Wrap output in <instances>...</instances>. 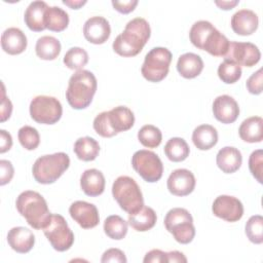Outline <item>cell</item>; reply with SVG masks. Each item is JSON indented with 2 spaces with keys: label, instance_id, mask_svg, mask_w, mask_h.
<instances>
[{
  "label": "cell",
  "instance_id": "1",
  "mask_svg": "<svg viewBox=\"0 0 263 263\" xmlns=\"http://www.w3.org/2000/svg\"><path fill=\"white\" fill-rule=\"evenodd\" d=\"M151 35L149 23L143 17H135L129 21L123 32L113 41V50L124 58L139 54Z\"/></svg>",
  "mask_w": 263,
  "mask_h": 263
},
{
  "label": "cell",
  "instance_id": "2",
  "mask_svg": "<svg viewBox=\"0 0 263 263\" xmlns=\"http://www.w3.org/2000/svg\"><path fill=\"white\" fill-rule=\"evenodd\" d=\"M191 43L198 49L208 51L213 57H225L230 41L210 22H195L189 32Z\"/></svg>",
  "mask_w": 263,
  "mask_h": 263
},
{
  "label": "cell",
  "instance_id": "3",
  "mask_svg": "<svg viewBox=\"0 0 263 263\" xmlns=\"http://www.w3.org/2000/svg\"><path fill=\"white\" fill-rule=\"evenodd\" d=\"M97 78L88 70H78L69 79L66 99L76 110L87 108L97 91Z\"/></svg>",
  "mask_w": 263,
  "mask_h": 263
},
{
  "label": "cell",
  "instance_id": "4",
  "mask_svg": "<svg viewBox=\"0 0 263 263\" xmlns=\"http://www.w3.org/2000/svg\"><path fill=\"white\" fill-rule=\"evenodd\" d=\"M15 206L27 223L37 230L43 229L51 216L46 200L36 191L27 190L22 192L16 197Z\"/></svg>",
  "mask_w": 263,
  "mask_h": 263
},
{
  "label": "cell",
  "instance_id": "5",
  "mask_svg": "<svg viewBox=\"0 0 263 263\" xmlns=\"http://www.w3.org/2000/svg\"><path fill=\"white\" fill-rule=\"evenodd\" d=\"M70 158L64 152L43 155L38 157L32 167V174L40 184L54 183L69 167Z\"/></svg>",
  "mask_w": 263,
  "mask_h": 263
},
{
  "label": "cell",
  "instance_id": "6",
  "mask_svg": "<svg viewBox=\"0 0 263 263\" xmlns=\"http://www.w3.org/2000/svg\"><path fill=\"white\" fill-rule=\"evenodd\" d=\"M112 195L119 206L128 214L138 212L144 205L140 186L128 176H120L113 182Z\"/></svg>",
  "mask_w": 263,
  "mask_h": 263
},
{
  "label": "cell",
  "instance_id": "7",
  "mask_svg": "<svg viewBox=\"0 0 263 263\" xmlns=\"http://www.w3.org/2000/svg\"><path fill=\"white\" fill-rule=\"evenodd\" d=\"M164 226L173 234L176 241L187 245L195 236V227L191 214L183 208L170 210L164 217Z\"/></svg>",
  "mask_w": 263,
  "mask_h": 263
},
{
  "label": "cell",
  "instance_id": "8",
  "mask_svg": "<svg viewBox=\"0 0 263 263\" xmlns=\"http://www.w3.org/2000/svg\"><path fill=\"white\" fill-rule=\"evenodd\" d=\"M173 54L165 47H154L146 55L141 68L143 77L150 82L163 80L170 70Z\"/></svg>",
  "mask_w": 263,
  "mask_h": 263
},
{
  "label": "cell",
  "instance_id": "9",
  "mask_svg": "<svg viewBox=\"0 0 263 263\" xmlns=\"http://www.w3.org/2000/svg\"><path fill=\"white\" fill-rule=\"evenodd\" d=\"M42 230L51 247L58 252L68 251L74 242V233L62 215L51 214Z\"/></svg>",
  "mask_w": 263,
  "mask_h": 263
},
{
  "label": "cell",
  "instance_id": "10",
  "mask_svg": "<svg viewBox=\"0 0 263 263\" xmlns=\"http://www.w3.org/2000/svg\"><path fill=\"white\" fill-rule=\"evenodd\" d=\"M63 114L61 102L49 96H37L30 103V115L40 124H54Z\"/></svg>",
  "mask_w": 263,
  "mask_h": 263
},
{
  "label": "cell",
  "instance_id": "11",
  "mask_svg": "<svg viewBox=\"0 0 263 263\" xmlns=\"http://www.w3.org/2000/svg\"><path fill=\"white\" fill-rule=\"evenodd\" d=\"M133 168L149 183L160 180L163 173V164L158 155L149 150H139L132 157Z\"/></svg>",
  "mask_w": 263,
  "mask_h": 263
},
{
  "label": "cell",
  "instance_id": "12",
  "mask_svg": "<svg viewBox=\"0 0 263 263\" xmlns=\"http://www.w3.org/2000/svg\"><path fill=\"white\" fill-rule=\"evenodd\" d=\"M261 58L259 48L251 42H236L231 41L228 51L224 57L225 60H229L238 66L253 67Z\"/></svg>",
  "mask_w": 263,
  "mask_h": 263
},
{
  "label": "cell",
  "instance_id": "13",
  "mask_svg": "<svg viewBox=\"0 0 263 263\" xmlns=\"http://www.w3.org/2000/svg\"><path fill=\"white\" fill-rule=\"evenodd\" d=\"M213 214L227 222H236L243 215V205L241 201L230 195H220L216 197L212 205Z\"/></svg>",
  "mask_w": 263,
  "mask_h": 263
},
{
  "label": "cell",
  "instance_id": "14",
  "mask_svg": "<svg viewBox=\"0 0 263 263\" xmlns=\"http://www.w3.org/2000/svg\"><path fill=\"white\" fill-rule=\"evenodd\" d=\"M69 213L71 218L83 229L93 228L100 222L97 206L83 200L74 201L69 208Z\"/></svg>",
  "mask_w": 263,
  "mask_h": 263
},
{
  "label": "cell",
  "instance_id": "15",
  "mask_svg": "<svg viewBox=\"0 0 263 263\" xmlns=\"http://www.w3.org/2000/svg\"><path fill=\"white\" fill-rule=\"evenodd\" d=\"M195 183V177L189 170L178 168L170 175L166 185L173 195L186 196L194 190Z\"/></svg>",
  "mask_w": 263,
  "mask_h": 263
},
{
  "label": "cell",
  "instance_id": "16",
  "mask_svg": "<svg viewBox=\"0 0 263 263\" xmlns=\"http://www.w3.org/2000/svg\"><path fill=\"white\" fill-rule=\"evenodd\" d=\"M111 34L109 22L103 16H91L83 26V35L85 39L92 44L105 43Z\"/></svg>",
  "mask_w": 263,
  "mask_h": 263
},
{
  "label": "cell",
  "instance_id": "17",
  "mask_svg": "<svg viewBox=\"0 0 263 263\" xmlns=\"http://www.w3.org/2000/svg\"><path fill=\"white\" fill-rule=\"evenodd\" d=\"M213 113L218 121L229 124L237 119L239 115V107L232 97L222 95L214 100Z\"/></svg>",
  "mask_w": 263,
  "mask_h": 263
},
{
  "label": "cell",
  "instance_id": "18",
  "mask_svg": "<svg viewBox=\"0 0 263 263\" xmlns=\"http://www.w3.org/2000/svg\"><path fill=\"white\" fill-rule=\"evenodd\" d=\"M230 24L234 33L240 36H249L258 29L259 18L253 10L240 9L232 15Z\"/></svg>",
  "mask_w": 263,
  "mask_h": 263
},
{
  "label": "cell",
  "instance_id": "19",
  "mask_svg": "<svg viewBox=\"0 0 263 263\" xmlns=\"http://www.w3.org/2000/svg\"><path fill=\"white\" fill-rule=\"evenodd\" d=\"M7 242L9 247L16 253L26 254L34 247L35 236L30 229L23 226H17L8 231Z\"/></svg>",
  "mask_w": 263,
  "mask_h": 263
},
{
  "label": "cell",
  "instance_id": "20",
  "mask_svg": "<svg viewBox=\"0 0 263 263\" xmlns=\"http://www.w3.org/2000/svg\"><path fill=\"white\" fill-rule=\"evenodd\" d=\"M1 46L8 54H20L27 48V37L21 29L8 28L1 35Z\"/></svg>",
  "mask_w": 263,
  "mask_h": 263
},
{
  "label": "cell",
  "instance_id": "21",
  "mask_svg": "<svg viewBox=\"0 0 263 263\" xmlns=\"http://www.w3.org/2000/svg\"><path fill=\"white\" fill-rule=\"evenodd\" d=\"M80 187L87 196H99L105 190V177L97 168H89L82 173L80 177Z\"/></svg>",
  "mask_w": 263,
  "mask_h": 263
},
{
  "label": "cell",
  "instance_id": "22",
  "mask_svg": "<svg viewBox=\"0 0 263 263\" xmlns=\"http://www.w3.org/2000/svg\"><path fill=\"white\" fill-rule=\"evenodd\" d=\"M107 112L109 124L116 135L133 127L135 123V115L129 108L125 106H117Z\"/></svg>",
  "mask_w": 263,
  "mask_h": 263
},
{
  "label": "cell",
  "instance_id": "23",
  "mask_svg": "<svg viewBox=\"0 0 263 263\" xmlns=\"http://www.w3.org/2000/svg\"><path fill=\"white\" fill-rule=\"evenodd\" d=\"M216 162L223 173L232 174L240 167L242 156L237 148L226 146L220 149L217 153Z\"/></svg>",
  "mask_w": 263,
  "mask_h": 263
},
{
  "label": "cell",
  "instance_id": "24",
  "mask_svg": "<svg viewBox=\"0 0 263 263\" xmlns=\"http://www.w3.org/2000/svg\"><path fill=\"white\" fill-rule=\"evenodd\" d=\"M49 6L44 1H33L25 11L24 20L27 27L34 32H41L46 29L44 24L45 11Z\"/></svg>",
  "mask_w": 263,
  "mask_h": 263
},
{
  "label": "cell",
  "instance_id": "25",
  "mask_svg": "<svg viewBox=\"0 0 263 263\" xmlns=\"http://www.w3.org/2000/svg\"><path fill=\"white\" fill-rule=\"evenodd\" d=\"M203 69L202 59L193 52H186L179 57L177 62V70L179 74L186 78L192 79L197 77Z\"/></svg>",
  "mask_w": 263,
  "mask_h": 263
},
{
  "label": "cell",
  "instance_id": "26",
  "mask_svg": "<svg viewBox=\"0 0 263 263\" xmlns=\"http://www.w3.org/2000/svg\"><path fill=\"white\" fill-rule=\"evenodd\" d=\"M238 134L245 142L260 143L263 139V119L260 116L245 119L238 128Z\"/></svg>",
  "mask_w": 263,
  "mask_h": 263
},
{
  "label": "cell",
  "instance_id": "27",
  "mask_svg": "<svg viewBox=\"0 0 263 263\" xmlns=\"http://www.w3.org/2000/svg\"><path fill=\"white\" fill-rule=\"evenodd\" d=\"M192 142L199 150H209L218 142V132L210 124H201L194 128L192 133Z\"/></svg>",
  "mask_w": 263,
  "mask_h": 263
},
{
  "label": "cell",
  "instance_id": "28",
  "mask_svg": "<svg viewBox=\"0 0 263 263\" xmlns=\"http://www.w3.org/2000/svg\"><path fill=\"white\" fill-rule=\"evenodd\" d=\"M157 221L156 213L153 209L143 205L138 212L128 214V224L137 231L144 232L154 227Z\"/></svg>",
  "mask_w": 263,
  "mask_h": 263
},
{
  "label": "cell",
  "instance_id": "29",
  "mask_svg": "<svg viewBox=\"0 0 263 263\" xmlns=\"http://www.w3.org/2000/svg\"><path fill=\"white\" fill-rule=\"evenodd\" d=\"M73 151L78 159L83 161H92L99 155L100 145L93 138L83 137L76 140Z\"/></svg>",
  "mask_w": 263,
  "mask_h": 263
},
{
  "label": "cell",
  "instance_id": "30",
  "mask_svg": "<svg viewBox=\"0 0 263 263\" xmlns=\"http://www.w3.org/2000/svg\"><path fill=\"white\" fill-rule=\"evenodd\" d=\"M35 51L41 60L52 61L61 52V43L53 36H42L36 42Z\"/></svg>",
  "mask_w": 263,
  "mask_h": 263
},
{
  "label": "cell",
  "instance_id": "31",
  "mask_svg": "<svg viewBox=\"0 0 263 263\" xmlns=\"http://www.w3.org/2000/svg\"><path fill=\"white\" fill-rule=\"evenodd\" d=\"M44 24L46 29L53 32H62L69 25L68 13L59 6H50L45 11Z\"/></svg>",
  "mask_w": 263,
  "mask_h": 263
},
{
  "label": "cell",
  "instance_id": "32",
  "mask_svg": "<svg viewBox=\"0 0 263 263\" xmlns=\"http://www.w3.org/2000/svg\"><path fill=\"white\" fill-rule=\"evenodd\" d=\"M190 152V148L187 142L182 138H172L164 146L165 156L174 162H180L185 160Z\"/></svg>",
  "mask_w": 263,
  "mask_h": 263
},
{
  "label": "cell",
  "instance_id": "33",
  "mask_svg": "<svg viewBox=\"0 0 263 263\" xmlns=\"http://www.w3.org/2000/svg\"><path fill=\"white\" fill-rule=\"evenodd\" d=\"M127 224L123 218L118 215H111L104 222V231L112 239L120 240L127 233Z\"/></svg>",
  "mask_w": 263,
  "mask_h": 263
},
{
  "label": "cell",
  "instance_id": "34",
  "mask_svg": "<svg viewBox=\"0 0 263 263\" xmlns=\"http://www.w3.org/2000/svg\"><path fill=\"white\" fill-rule=\"evenodd\" d=\"M138 139L143 146L147 148H156L161 143L162 134L155 125L146 124L138 132Z\"/></svg>",
  "mask_w": 263,
  "mask_h": 263
},
{
  "label": "cell",
  "instance_id": "35",
  "mask_svg": "<svg viewBox=\"0 0 263 263\" xmlns=\"http://www.w3.org/2000/svg\"><path fill=\"white\" fill-rule=\"evenodd\" d=\"M64 64L71 70H82L88 62V54L81 47H71L64 55Z\"/></svg>",
  "mask_w": 263,
  "mask_h": 263
},
{
  "label": "cell",
  "instance_id": "36",
  "mask_svg": "<svg viewBox=\"0 0 263 263\" xmlns=\"http://www.w3.org/2000/svg\"><path fill=\"white\" fill-rule=\"evenodd\" d=\"M218 76L226 84L235 83L241 77V68L229 60H224L218 67Z\"/></svg>",
  "mask_w": 263,
  "mask_h": 263
},
{
  "label": "cell",
  "instance_id": "37",
  "mask_svg": "<svg viewBox=\"0 0 263 263\" xmlns=\"http://www.w3.org/2000/svg\"><path fill=\"white\" fill-rule=\"evenodd\" d=\"M246 235L250 241L256 245L263 242V218L261 215L252 216L245 227Z\"/></svg>",
  "mask_w": 263,
  "mask_h": 263
},
{
  "label": "cell",
  "instance_id": "38",
  "mask_svg": "<svg viewBox=\"0 0 263 263\" xmlns=\"http://www.w3.org/2000/svg\"><path fill=\"white\" fill-rule=\"evenodd\" d=\"M17 138L21 145L27 150H34L39 146L40 136L38 130L30 125H25L18 129Z\"/></svg>",
  "mask_w": 263,
  "mask_h": 263
},
{
  "label": "cell",
  "instance_id": "39",
  "mask_svg": "<svg viewBox=\"0 0 263 263\" xmlns=\"http://www.w3.org/2000/svg\"><path fill=\"white\" fill-rule=\"evenodd\" d=\"M249 168L253 177L262 184V173H263V151L261 149L255 150L251 153L249 158Z\"/></svg>",
  "mask_w": 263,
  "mask_h": 263
},
{
  "label": "cell",
  "instance_id": "40",
  "mask_svg": "<svg viewBox=\"0 0 263 263\" xmlns=\"http://www.w3.org/2000/svg\"><path fill=\"white\" fill-rule=\"evenodd\" d=\"M93 129L98 135L103 138H111L114 137L116 134L111 128L109 121H108V112L104 111L101 112L96 116L93 119Z\"/></svg>",
  "mask_w": 263,
  "mask_h": 263
},
{
  "label": "cell",
  "instance_id": "41",
  "mask_svg": "<svg viewBox=\"0 0 263 263\" xmlns=\"http://www.w3.org/2000/svg\"><path fill=\"white\" fill-rule=\"evenodd\" d=\"M262 81H263L262 69H259L248 78L246 83L248 91L252 95H260L262 92Z\"/></svg>",
  "mask_w": 263,
  "mask_h": 263
},
{
  "label": "cell",
  "instance_id": "42",
  "mask_svg": "<svg viewBox=\"0 0 263 263\" xmlns=\"http://www.w3.org/2000/svg\"><path fill=\"white\" fill-rule=\"evenodd\" d=\"M126 257L124 255V253L116 248H112L109 249L107 251L104 252L101 262L102 263H107V262H118V263H125Z\"/></svg>",
  "mask_w": 263,
  "mask_h": 263
},
{
  "label": "cell",
  "instance_id": "43",
  "mask_svg": "<svg viewBox=\"0 0 263 263\" xmlns=\"http://www.w3.org/2000/svg\"><path fill=\"white\" fill-rule=\"evenodd\" d=\"M0 168H1V174H0V185L3 186L7 183H9L13 177L14 170L9 160L1 159L0 160Z\"/></svg>",
  "mask_w": 263,
  "mask_h": 263
},
{
  "label": "cell",
  "instance_id": "44",
  "mask_svg": "<svg viewBox=\"0 0 263 263\" xmlns=\"http://www.w3.org/2000/svg\"><path fill=\"white\" fill-rule=\"evenodd\" d=\"M145 263H162L166 262V252L154 249L148 252L143 260Z\"/></svg>",
  "mask_w": 263,
  "mask_h": 263
},
{
  "label": "cell",
  "instance_id": "45",
  "mask_svg": "<svg viewBox=\"0 0 263 263\" xmlns=\"http://www.w3.org/2000/svg\"><path fill=\"white\" fill-rule=\"evenodd\" d=\"M112 5L115 10L120 13L126 14L132 12L136 6L138 5L137 0H128V1H112Z\"/></svg>",
  "mask_w": 263,
  "mask_h": 263
},
{
  "label": "cell",
  "instance_id": "46",
  "mask_svg": "<svg viewBox=\"0 0 263 263\" xmlns=\"http://www.w3.org/2000/svg\"><path fill=\"white\" fill-rule=\"evenodd\" d=\"M12 112V104L8 98L5 96V90L3 86L2 90V101H1V122H4L7 120Z\"/></svg>",
  "mask_w": 263,
  "mask_h": 263
},
{
  "label": "cell",
  "instance_id": "47",
  "mask_svg": "<svg viewBox=\"0 0 263 263\" xmlns=\"http://www.w3.org/2000/svg\"><path fill=\"white\" fill-rule=\"evenodd\" d=\"M12 146V138L5 129L0 130V153L8 151Z\"/></svg>",
  "mask_w": 263,
  "mask_h": 263
},
{
  "label": "cell",
  "instance_id": "48",
  "mask_svg": "<svg viewBox=\"0 0 263 263\" xmlns=\"http://www.w3.org/2000/svg\"><path fill=\"white\" fill-rule=\"evenodd\" d=\"M166 262L172 263V262H187V258L184 256L183 253L179 251H172L166 253Z\"/></svg>",
  "mask_w": 263,
  "mask_h": 263
},
{
  "label": "cell",
  "instance_id": "49",
  "mask_svg": "<svg viewBox=\"0 0 263 263\" xmlns=\"http://www.w3.org/2000/svg\"><path fill=\"white\" fill-rule=\"evenodd\" d=\"M239 1L237 0H230V1H215V4L219 6L223 10H229L232 9L234 6L238 4Z\"/></svg>",
  "mask_w": 263,
  "mask_h": 263
},
{
  "label": "cell",
  "instance_id": "50",
  "mask_svg": "<svg viewBox=\"0 0 263 263\" xmlns=\"http://www.w3.org/2000/svg\"><path fill=\"white\" fill-rule=\"evenodd\" d=\"M63 3H64L65 5H67V6H69V7L72 8V9H79L81 6H83V5L86 3V1H85V0H83V1H81V0H76V1H73V0H70V1L64 0Z\"/></svg>",
  "mask_w": 263,
  "mask_h": 263
}]
</instances>
